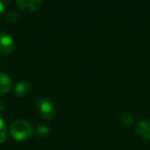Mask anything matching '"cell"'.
<instances>
[{
    "mask_svg": "<svg viewBox=\"0 0 150 150\" xmlns=\"http://www.w3.org/2000/svg\"><path fill=\"white\" fill-rule=\"evenodd\" d=\"M9 132L13 138L17 141H25L33 134V127L28 120L17 119L11 125Z\"/></svg>",
    "mask_w": 150,
    "mask_h": 150,
    "instance_id": "cell-1",
    "label": "cell"
},
{
    "mask_svg": "<svg viewBox=\"0 0 150 150\" xmlns=\"http://www.w3.org/2000/svg\"><path fill=\"white\" fill-rule=\"evenodd\" d=\"M6 137H7V127L5 125L4 120L2 118H0V144H2L6 140Z\"/></svg>",
    "mask_w": 150,
    "mask_h": 150,
    "instance_id": "cell-9",
    "label": "cell"
},
{
    "mask_svg": "<svg viewBox=\"0 0 150 150\" xmlns=\"http://www.w3.org/2000/svg\"><path fill=\"white\" fill-rule=\"evenodd\" d=\"M15 41L11 35L5 32H0V54L2 56H9L15 50Z\"/></svg>",
    "mask_w": 150,
    "mask_h": 150,
    "instance_id": "cell-3",
    "label": "cell"
},
{
    "mask_svg": "<svg viewBox=\"0 0 150 150\" xmlns=\"http://www.w3.org/2000/svg\"><path fill=\"white\" fill-rule=\"evenodd\" d=\"M136 134L138 137H140L143 140H150V120L148 119H142L136 125L135 127Z\"/></svg>",
    "mask_w": 150,
    "mask_h": 150,
    "instance_id": "cell-5",
    "label": "cell"
},
{
    "mask_svg": "<svg viewBox=\"0 0 150 150\" xmlns=\"http://www.w3.org/2000/svg\"><path fill=\"white\" fill-rule=\"evenodd\" d=\"M120 122L125 127H131L134 123V116L129 112H125L120 115Z\"/></svg>",
    "mask_w": 150,
    "mask_h": 150,
    "instance_id": "cell-8",
    "label": "cell"
},
{
    "mask_svg": "<svg viewBox=\"0 0 150 150\" xmlns=\"http://www.w3.org/2000/svg\"><path fill=\"white\" fill-rule=\"evenodd\" d=\"M32 92V86L26 80H21L15 86L13 93L19 98H26L28 97Z\"/></svg>",
    "mask_w": 150,
    "mask_h": 150,
    "instance_id": "cell-6",
    "label": "cell"
},
{
    "mask_svg": "<svg viewBox=\"0 0 150 150\" xmlns=\"http://www.w3.org/2000/svg\"><path fill=\"white\" fill-rule=\"evenodd\" d=\"M5 107H6V105H5L4 101L0 98V113H2L5 110Z\"/></svg>",
    "mask_w": 150,
    "mask_h": 150,
    "instance_id": "cell-13",
    "label": "cell"
},
{
    "mask_svg": "<svg viewBox=\"0 0 150 150\" xmlns=\"http://www.w3.org/2000/svg\"><path fill=\"white\" fill-rule=\"evenodd\" d=\"M35 109L39 116L45 120H52L56 116V105L52 102V99L47 97H42L36 101Z\"/></svg>",
    "mask_w": 150,
    "mask_h": 150,
    "instance_id": "cell-2",
    "label": "cell"
},
{
    "mask_svg": "<svg viewBox=\"0 0 150 150\" xmlns=\"http://www.w3.org/2000/svg\"><path fill=\"white\" fill-rule=\"evenodd\" d=\"M13 81L11 78L4 72H0V94H7L11 92Z\"/></svg>",
    "mask_w": 150,
    "mask_h": 150,
    "instance_id": "cell-7",
    "label": "cell"
},
{
    "mask_svg": "<svg viewBox=\"0 0 150 150\" xmlns=\"http://www.w3.org/2000/svg\"><path fill=\"white\" fill-rule=\"evenodd\" d=\"M50 129L46 125H39L36 129V134H37L39 137H46V136L50 134Z\"/></svg>",
    "mask_w": 150,
    "mask_h": 150,
    "instance_id": "cell-11",
    "label": "cell"
},
{
    "mask_svg": "<svg viewBox=\"0 0 150 150\" xmlns=\"http://www.w3.org/2000/svg\"><path fill=\"white\" fill-rule=\"evenodd\" d=\"M7 6H8V0H0V15H3L6 11Z\"/></svg>",
    "mask_w": 150,
    "mask_h": 150,
    "instance_id": "cell-12",
    "label": "cell"
},
{
    "mask_svg": "<svg viewBox=\"0 0 150 150\" xmlns=\"http://www.w3.org/2000/svg\"><path fill=\"white\" fill-rule=\"evenodd\" d=\"M6 19L11 24H18L20 22V20H21L20 19V15L16 13V11H9V13H7Z\"/></svg>",
    "mask_w": 150,
    "mask_h": 150,
    "instance_id": "cell-10",
    "label": "cell"
},
{
    "mask_svg": "<svg viewBox=\"0 0 150 150\" xmlns=\"http://www.w3.org/2000/svg\"><path fill=\"white\" fill-rule=\"evenodd\" d=\"M17 4L25 13H34L43 4V0H17Z\"/></svg>",
    "mask_w": 150,
    "mask_h": 150,
    "instance_id": "cell-4",
    "label": "cell"
}]
</instances>
